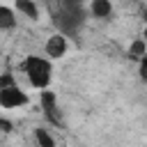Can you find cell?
Wrapping results in <instances>:
<instances>
[{"label": "cell", "mask_w": 147, "mask_h": 147, "mask_svg": "<svg viewBox=\"0 0 147 147\" xmlns=\"http://www.w3.org/2000/svg\"><path fill=\"white\" fill-rule=\"evenodd\" d=\"M138 76H140L142 83H147V55H142L138 60Z\"/></svg>", "instance_id": "8fae6325"}, {"label": "cell", "mask_w": 147, "mask_h": 147, "mask_svg": "<svg viewBox=\"0 0 147 147\" xmlns=\"http://www.w3.org/2000/svg\"><path fill=\"white\" fill-rule=\"evenodd\" d=\"M85 9H87V16L96 18V21H108L115 11L113 0H87Z\"/></svg>", "instance_id": "5b68a950"}, {"label": "cell", "mask_w": 147, "mask_h": 147, "mask_svg": "<svg viewBox=\"0 0 147 147\" xmlns=\"http://www.w3.org/2000/svg\"><path fill=\"white\" fill-rule=\"evenodd\" d=\"M142 55H147V41H145L142 37H133V39L129 41L126 57H129V60H133V62H138Z\"/></svg>", "instance_id": "ba28073f"}, {"label": "cell", "mask_w": 147, "mask_h": 147, "mask_svg": "<svg viewBox=\"0 0 147 147\" xmlns=\"http://www.w3.org/2000/svg\"><path fill=\"white\" fill-rule=\"evenodd\" d=\"M67 51H69V39H67L64 32L55 30V32H51L46 37V41H44V55L48 60H62L67 55Z\"/></svg>", "instance_id": "3957f363"}, {"label": "cell", "mask_w": 147, "mask_h": 147, "mask_svg": "<svg viewBox=\"0 0 147 147\" xmlns=\"http://www.w3.org/2000/svg\"><path fill=\"white\" fill-rule=\"evenodd\" d=\"M39 108L44 110V115L53 122V124H60V108H57V96L55 92L48 87V90H39Z\"/></svg>", "instance_id": "277c9868"}, {"label": "cell", "mask_w": 147, "mask_h": 147, "mask_svg": "<svg viewBox=\"0 0 147 147\" xmlns=\"http://www.w3.org/2000/svg\"><path fill=\"white\" fill-rule=\"evenodd\" d=\"M18 71L34 90H48L53 83V60H48L46 55H37V53L25 55L18 62Z\"/></svg>", "instance_id": "6da1fadb"}, {"label": "cell", "mask_w": 147, "mask_h": 147, "mask_svg": "<svg viewBox=\"0 0 147 147\" xmlns=\"http://www.w3.org/2000/svg\"><path fill=\"white\" fill-rule=\"evenodd\" d=\"M140 37H142V39L147 41V23H145V28H142V32H140Z\"/></svg>", "instance_id": "4fadbf2b"}, {"label": "cell", "mask_w": 147, "mask_h": 147, "mask_svg": "<svg viewBox=\"0 0 147 147\" xmlns=\"http://www.w3.org/2000/svg\"><path fill=\"white\" fill-rule=\"evenodd\" d=\"M16 25H18V14H16V9L0 2V32L14 30Z\"/></svg>", "instance_id": "52a82bcc"}, {"label": "cell", "mask_w": 147, "mask_h": 147, "mask_svg": "<svg viewBox=\"0 0 147 147\" xmlns=\"http://www.w3.org/2000/svg\"><path fill=\"white\" fill-rule=\"evenodd\" d=\"M30 106V94L16 83V85H7L0 87V108L2 110H18Z\"/></svg>", "instance_id": "7a4b0ae2"}, {"label": "cell", "mask_w": 147, "mask_h": 147, "mask_svg": "<svg viewBox=\"0 0 147 147\" xmlns=\"http://www.w3.org/2000/svg\"><path fill=\"white\" fill-rule=\"evenodd\" d=\"M32 138H34V145H37V147H57L55 136H53L46 126H34Z\"/></svg>", "instance_id": "9c48e42d"}, {"label": "cell", "mask_w": 147, "mask_h": 147, "mask_svg": "<svg viewBox=\"0 0 147 147\" xmlns=\"http://www.w3.org/2000/svg\"><path fill=\"white\" fill-rule=\"evenodd\" d=\"M0 131L9 133V131H11V122H9V119H5V117H0Z\"/></svg>", "instance_id": "7c38bea8"}, {"label": "cell", "mask_w": 147, "mask_h": 147, "mask_svg": "<svg viewBox=\"0 0 147 147\" xmlns=\"http://www.w3.org/2000/svg\"><path fill=\"white\" fill-rule=\"evenodd\" d=\"M14 9L18 16L28 18V21H39V16H41V7L37 0H14Z\"/></svg>", "instance_id": "8992f818"}, {"label": "cell", "mask_w": 147, "mask_h": 147, "mask_svg": "<svg viewBox=\"0 0 147 147\" xmlns=\"http://www.w3.org/2000/svg\"><path fill=\"white\" fill-rule=\"evenodd\" d=\"M18 80H16V76L11 74V71H2L0 74V87H7V85H16Z\"/></svg>", "instance_id": "30bf717a"}]
</instances>
